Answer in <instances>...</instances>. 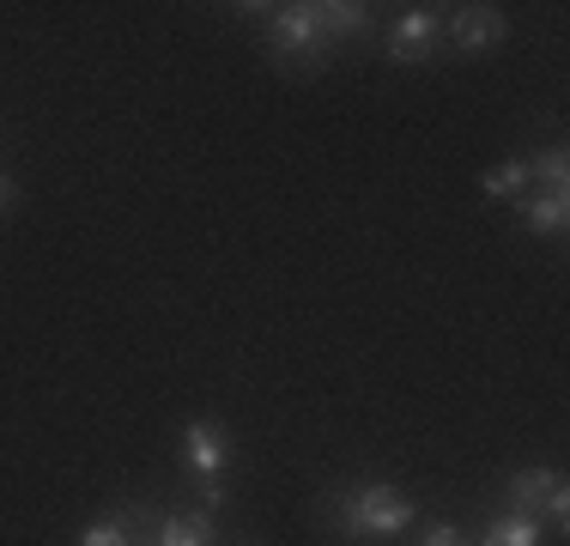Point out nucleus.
<instances>
[{"label": "nucleus", "mask_w": 570, "mask_h": 546, "mask_svg": "<svg viewBox=\"0 0 570 546\" xmlns=\"http://www.w3.org/2000/svg\"><path fill=\"white\" fill-rule=\"evenodd\" d=\"M262 25V43L279 67H322L334 43H358L376 31V12L364 0H285V7H237Z\"/></svg>", "instance_id": "nucleus-1"}, {"label": "nucleus", "mask_w": 570, "mask_h": 546, "mask_svg": "<svg viewBox=\"0 0 570 546\" xmlns=\"http://www.w3.org/2000/svg\"><path fill=\"white\" fill-rule=\"evenodd\" d=\"M322 523L346 540H395L419 523V504L395 480H352L322 498Z\"/></svg>", "instance_id": "nucleus-2"}, {"label": "nucleus", "mask_w": 570, "mask_h": 546, "mask_svg": "<svg viewBox=\"0 0 570 546\" xmlns=\"http://www.w3.org/2000/svg\"><path fill=\"white\" fill-rule=\"evenodd\" d=\"M438 37H443V12L438 7H406L383 37V55L395 67H419V61H438Z\"/></svg>", "instance_id": "nucleus-3"}, {"label": "nucleus", "mask_w": 570, "mask_h": 546, "mask_svg": "<svg viewBox=\"0 0 570 546\" xmlns=\"http://www.w3.org/2000/svg\"><path fill=\"white\" fill-rule=\"evenodd\" d=\"M443 37H450V49L461 55H480V49H498L510 37V12L504 7H450L443 12Z\"/></svg>", "instance_id": "nucleus-4"}, {"label": "nucleus", "mask_w": 570, "mask_h": 546, "mask_svg": "<svg viewBox=\"0 0 570 546\" xmlns=\"http://www.w3.org/2000/svg\"><path fill=\"white\" fill-rule=\"evenodd\" d=\"M225 461H230V431L219 426V419H188L183 426V468L195 474V480L219 486Z\"/></svg>", "instance_id": "nucleus-5"}, {"label": "nucleus", "mask_w": 570, "mask_h": 546, "mask_svg": "<svg viewBox=\"0 0 570 546\" xmlns=\"http://www.w3.org/2000/svg\"><path fill=\"white\" fill-rule=\"evenodd\" d=\"M146 528H153V504L128 498V504H116V510H104L98 523L79 528L73 546H146Z\"/></svg>", "instance_id": "nucleus-6"}, {"label": "nucleus", "mask_w": 570, "mask_h": 546, "mask_svg": "<svg viewBox=\"0 0 570 546\" xmlns=\"http://www.w3.org/2000/svg\"><path fill=\"white\" fill-rule=\"evenodd\" d=\"M219 540V510H153L146 546H213Z\"/></svg>", "instance_id": "nucleus-7"}, {"label": "nucleus", "mask_w": 570, "mask_h": 546, "mask_svg": "<svg viewBox=\"0 0 570 546\" xmlns=\"http://www.w3.org/2000/svg\"><path fill=\"white\" fill-rule=\"evenodd\" d=\"M510 207H515V231H528V237H559L570 225V195H540V188H528Z\"/></svg>", "instance_id": "nucleus-8"}, {"label": "nucleus", "mask_w": 570, "mask_h": 546, "mask_svg": "<svg viewBox=\"0 0 570 546\" xmlns=\"http://www.w3.org/2000/svg\"><path fill=\"white\" fill-rule=\"evenodd\" d=\"M468 546H547V523L528 516V510H504V516H492L480 535H468Z\"/></svg>", "instance_id": "nucleus-9"}, {"label": "nucleus", "mask_w": 570, "mask_h": 546, "mask_svg": "<svg viewBox=\"0 0 570 546\" xmlns=\"http://www.w3.org/2000/svg\"><path fill=\"white\" fill-rule=\"evenodd\" d=\"M528 183H540V195H570V153L564 146L528 153Z\"/></svg>", "instance_id": "nucleus-10"}, {"label": "nucleus", "mask_w": 570, "mask_h": 546, "mask_svg": "<svg viewBox=\"0 0 570 546\" xmlns=\"http://www.w3.org/2000/svg\"><path fill=\"white\" fill-rule=\"evenodd\" d=\"M528 158H504L498 170H485L480 176V195H492V201H515V195H528Z\"/></svg>", "instance_id": "nucleus-11"}, {"label": "nucleus", "mask_w": 570, "mask_h": 546, "mask_svg": "<svg viewBox=\"0 0 570 546\" xmlns=\"http://www.w3.org/2000/svg\"><path fill=\"white\" fill-rule=\"evenodd\" d=\"M419 546H468V535H461V523H431Z\"/></svg>", "instance_id": "nucleus-12"}, {"label": "nucleus", "mask_w": 570, "mask_h": 546, "mask_svg": "<svg viewBox=\"0 0 570 546\" xmlns=\"http://www.w3.org/2000/svg\"><path fill=\"white\" fill-rule=\"evenodd\" d=\"M12 207H19V183H12L7 170H0V218H7Z\"/></svg>", "instance_id": "nucleus-13"}]
</instances>
